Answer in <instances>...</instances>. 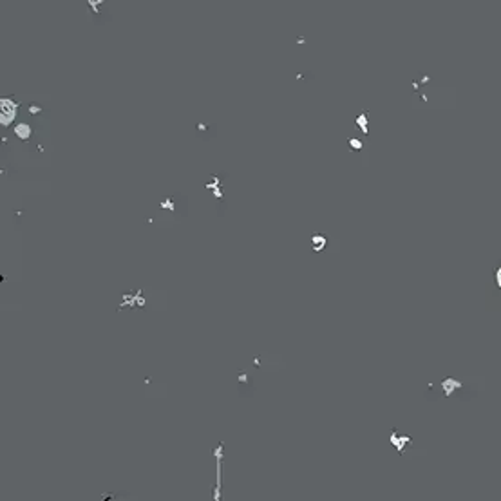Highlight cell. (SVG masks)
<instances>
[{
  "label": "cell",
  "instance_id": "6da1fadb",
  "mask_svg": "<svg viewBox=\"0 0 501 501\" xmlns=\"http://www.w3.org/2000/svg\"><path fill=\"white\" fill-rule=\"evenodd\" d=\"M389 442H391V445L396 449V453H398V454H404L405 447L413 445V438H411V436H407V434H398V433H396V429H393V431H391Z\"/></svg>",
  "mask_w": 501,
  "mask_h": 501
},
{
  "label": "cell",
  "instance_id": "7a4b0ae2",
  "mask_svg": "<svg viewBox=\"0 0 501 501\" xmlns=\"http://www.w3.org/2000/svg\"><path fill=\"white\" fill-rule=\"evenodd\" d=\"M438 387L442 389V393L445 394V396H453L456 391H460L463 387V382H460V380H456V378H443L438 384Z\"/></svg>",
  "mask_w": 501,
  "mask_h": 501
},
{
  "label": "cell",
  "instance_id": "3957f363",
  "mask_svg": "<svg viewBox=\"0 0 501 501\" xmlns=\"http://www.w3.org/2000/svg\"><path fill=\"white\" fill-rule=\"evenodd\" d=\"M215 456H217V487L214 491V500H221V465H223V443H219V447L215 449Z\"/></svg>",
  "mask_w": 501,
  "mask_h": 501
},
{
  "label": "cell",
  "instance_id": "277c9868",
  "mask_svg": "<svg viewBox=\"0 0 501 501\" xmlns=\"http://www.w3.org/2000/svg\"><path fill=\"white\" fill-rule=\"evenodd\" d=\"M310 241H312V248H313V252H317V253H319V252H324V248H326V246H328V239L324 237V235H322V234H313Z\"/></svg>",
  "mask_w": 501,
  "mask_h": 501
},
{
  "label": "cell",
  "instance_id": "5b68a950",
  "mask_svg": "<svg viewBox=\"0 0 501 501\" xmlns=\"http://www.w3.org/2000/svg\"><path fill=\"white\" fill-rule=\"evenodd\" d=\"M0 116H4V122H9L11 116H13V105L7 102L0 103Z\"/></svg>",
  "mask_w": 501,
  "mask_h": 501
},
{
  "label": "cell",
  "instance_id": "8992f818",
  "mask_svg": "<svg viewBox=\"0 0 501 501\" xmlns=\"http://www.w3.org/2000/svg\"><path fill=\"white\" fill-rule=\"evenodd\" d=\"M349 145L353 147V149H356V151H358V149H362V143H360V141H356V140H349Z\"/></svg>",
  "mask_w": 501,
  "mask_h": 501
},
{
  "label": "cell",
  "instance_id": "52a82bcc",
  "mask_svg": "<svg viewBox=\"0 0 501 501\" xmlns=\"http://www.w3.org/2000/svg\"><path fill=\"white\" fill-rule=\"evenodd\" d=\"M496 284H498V288H501V268L496 270Z\"/></svg>",
  "mask_w": 501,
  "mask_h": 501
}]
</instances>
